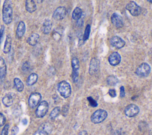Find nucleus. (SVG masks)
I'll return each instance as SVG.
<instances>
[{"mask_svg":"<svg viewBox=\"0 0 152 135\" xmlns=\"http://www.w3.org/2000/svg\"><path fill=\"white\" fill-rule=\"evenodd\" d=\"M57 89L61 96L64 98H69L71 94V88L70 83L66 81H62L58 83Z\"/></svg>","mask_w":152,"mask_h":135,"instance_id":"f03ea898","label":"nucleus"},{"mask_svg":"<svg viewBox=\"0 0 152 135\" xmlns=\"http://www.w3.org/2000/svg\"><path fill=\"white\" fill-rule=\"evenodd\" d=\"M22 70L23 72H29L30 65H29V63L28 62H25L23 64V65L22 66Z\"/></svg>","mask_w":152,"mask_h":135,"instance_id":"c756f323","label":"nucleus"},{"mask_svg":"<svg viewBox=\"0 0 152 135\" xmlns=\"http://www.w3.org/2000/svg\"><path fill=\"white\" fill-rule=\"evenodd\" d=\"M108 94L112 98H115L116 97V92L115 89H109V92H108Z\"/></svg>","mask_w":152,"mask_h":135,"instance_id":"473e14b6","label":"nucleus"},{"mask_svg":"<svg viewBox=\"0 0 152 135\" xmlns=\"http://www.w3.org/2000/svg\"><path fill=\"white\" fill-rule=\"evenodd\" d=\"M111 22L114 24V26L117 28H121L124 25V22L122 17L116 13H114L112 14Z\"/></svg>","mask_w":152,"mask_h":135,"instance_id":"f8f14e48","label":"nucleus"},{"mask_svg":"<svg viewBox=\"0 0 152 135\" xmlns=\"http://www.w3.org/2000/svg\"><path fill=\"white\" fill-rule=\"evenodd\" d=\"M5 123V117L2 113H0V128L4 125Z\"/></svg>","mask_w":152,"mask_h":135,"instance_id":"7c9ffc66","label":"nucleus"},{"mask_svg":"<svg viewBox=\"0 0 152 135\" xmlns=\"http://www.w3.org/2000/svg\"><path fill=\"white\" fill-rule=\"evenodd\" d=\"M67 10L64 7H59L53 13V18L56 20H61L66 16Z\"/></svg>","mask_w":152,"mask_h":135,"instance_id":"9b49d317","label":"nucleus"},{"mask_svg":"<svg viewBox=\"0 0 152 135\" xmlns=\"http://www.w3.org/2000/svg\"><path fill=\"white\" fill-rule=\"evenodd\" d=\"M107 83L110 86H115L118 83V79L114 76H109L107 78Z\"/></svg>","mask_w":152,"mask_h":135,"instance_id":"393cba45","label":"nucleus"},{"mask_svg":"<svg viewBox=\"0 0 152 135\" xmlns=\"http://www.w3.org/2000/svg\"><path fill=\"white\" fill-rule=\"evenodd\" d=\"M148 2H149V3H152V1H151V0H149Z\"/></svg>","mask_w":152,"mask_h":135,"instance_id":"58836bf2","label":"nucleus"},{"mask_svg":"<svg viewBox=\"0 0 152 135\" xmlns=\"http://www.w3.org/2000/svg\"><path fill=\"white\" fill-rule=\"evenodd\" d=\"M49 108L48 103L45 101H42L36 110V115L38 118L44 117L47 113Z\"/></svg>","mask_w":152,"mask_h":135,"instance_id":"423d86ee","label":"nucleus"},{"mask_svg":"<svg viewBox=\"0 0 152 135\" xmlns=\"http://www.w3.org/2000/svg\"><path fill=\"white\" fill-rule=\"evenodd\" d=\"M39 39V35L36 33H32V34L28 38L27 43L31 46H35Z\"/></svg>","mask_w":152,"mask_h":135,"instance_id":"6ab92c4d","label":"nucleus"},{"mask_svg":"<svg viewBox=\"0 0 152 135\" xmlns=\"http://www.w3.org/2000/svg\"><path fill=\"white\" fill-rule=\"evenodd\" d=\"M14 95L12 93H9V94H6L3 98V104L7 107H9L11 106L14 102Z\"/></svg>","mask_w":152,"mask_h":135,"instance_id":"2eb2a0df","label":"nucleus"},{"mask_svg":"<svg viewBox=\"0 0 152 135\" xmlns=\"http://www.w3.org/2000/svg\"><path fill=\"white\" fill-rule=\"evenodd\" d=\"M108 61L109 64H110L111 65L115 66L120 63L121 61V57L118 53L114 52L109 55Z\"/></svg>","mask_w":152,"mask_h":135,"instance_id":"4468645a","label":"nucleus"},{"mask_svg":"<svg viewBox=\"0 0 152 135\" xmlns=\"http://www.w3.org/2000/svg\"><path fill=\"white\" fill-rule=\"evenodd\" d=\"M25 7H26V10L29 13H33L36 10V5L34 1L33 0H27L25 4Z\"/></svg>","mask_w":152,"mask_h":135,"instance_id":"a211bd4d","label":"nucleus"},{"mask_svg":"<svg viewBox=\"0 0 152 135\" xmlns=\"http://www.w3.org/2000/svg\"><path fill=\"white\" fill-rule=\"evenodd\" d=\"M125 95V88L124 86H121L120 88V97L121 98H124Z\"/></svg>","mask_w":152,"mask_h":135,"instance_id":"c9c22d12","label":"nucleus"},{"mask_svg":"<svg viewBox=\"0 0 152 135\" xmlns=\"http://www.w3.org/2000/svg\"><path fill=\"white\" fill-rule=\"evenodd\" d=\"M126 9L133 16H138L141 13V8L134 1L128 3L126 5Z\"/></svg>","mask_w":152,"mask_h":135,"instance_id":"39448f33","label":"nucleus"},{"mask_svg":"<svg viewBox=\"0 0 152 135\" xmlns=\"http://www.w3.org/2000/svg\"><path fill=\"white\" fill-rule=\"evenodd\" d=\"M9 128H10V125L7 124L6 125H5V126L4 127L2 132H1V135H8V130H9Z\"/></svg>","mask_w":152,"mask_h":135,"instance_id":"c85d7f7f","label":"nucleus"},{"mask_svg":"<svg viewBox=\"0 0 152 135\" xmlns=\"http://www.w3.org/2000/svg\"><path fill=\"white\" fill-rule=\"evenodd\" d=\"M108 116V113L104 109H99L96 110L91 116V121L93 123L98 124L104 122Z\"/></svg>","mask_w":152,"mask_h":135,"instance_id":"7ed1b4c3","label":"nucleus"},{"mask_svg":"<svg viewBox=\"0 0 152 135\" xmlns=\"http://www.w3.org/2000/svg\"><path fill=\"white\" fill-rule=\"evenodd\" d=\"M11 43H12V39L10 35H7L5 42L4 44V47L3 49V52L5 54H7L8 53H10L11 48Z\"/></svg>","mask_w":152,"mask_h":135,"instance_id":"412c9836","label":"nucleus"},{"mask_svg":"<svg viewBox=\"0 0 152 135\" xmlns=\"http://www.w3.org/2000/svg\"><path fill=\"white\" fill-rule=\"evenodd\" d=\"M13 20V6L12 1L6 0L3 6V20L5 24H8Z\"/></svg>","mask_w":152,"mask_h":135,"instance_id":"f257e3e1","label":"nucleus"},{"mask_svg":"<svg viewBox=\"0 0 152 135\" xmlns=\"http://www.w3.org/2000/svg\"><path fill=\"white\" fill-rule=\"evenodd\" d=\"M82 10L80 8L76 7L74 10L73 14H72V18L73 19L75 20H79L82 16Z\"/></svg>","mask_w":152,"mask_h":135,"instance_id":"b1692460","label":"nucleus"},{"mask_svg":"<svg viewBox=\"0 0 152 135\" xmlns=\"http://www.w3.org/2000/svg\"><path fill=\"white\" fill-rule=\"evenodd\" d=\"M38 76L36 73H32L29 76V77L27 79L26 83L28 86H32L34 85L35 83L38 81Z\"/></svg>","mask_w":152,"mask_h":135,"instance_id":"4be33fe9","label":"nucleus"},{"mask_svg":"<svg viewBox=\"0 0 152 135\" xmlns=\"http://www.w3.org/2000/svg\"><path fill=\"white\" fill-rule=\"evenodd\" d=\"M100 68V61L96 58H93L90 63L89 73L90 75H95L96 74Z\"/></svg>","mask_w":152,"mask_h":135,"instance_id":"9d476101","label":"nucleus"},{"mask_svg":"<svg viewBox=\"0 0 152 135\" xmlns=\"http://www.w3.org/2000/svg\"><path fill=\"white\" fill-rule=\"evenodd\" d=\"M87 101H89V104L91 107H96L98 106L97 102H96V101L93 98L90 97H87Z\"/></svg>","mask_w":152,"mask_h":135,"instance_id":"cd10ccee","label":"nucleus"},{"mask_svg":"<svg viewBox=\"0 0 152 135\" xmlns=\"http://www.w3.org/2000/svg\"><path fill=\"white\" fill-rule=\"evenodd\" d=\"M25 31H26V26L24 22L21 21L19 22L18 26L16 30V35L18 38H21L24 35Z\"/></svg>","mask_w":152,"mask_h":135,"instance_id":"dca6fc26","label":"nucleus"},{"mask_svg":"<svg viewBox=\"0 0 152 135\" xmlns=\"http://www.w3.org/2000/svg\"><path fill=\"white\" fill-rule=\"evenodd\" d=\"M140 111L138 106L135 104H130L125 109V114L128 117H134L136 116Z\"/></svg>","mask_w":152,"mask_h":135,"instance_id":"1a4fd4ad","label":"nucleus"},{"mask_svg":"<svg viewBox=\"0 0 152 135\" xmlns=\"http://www.w3.org/2000/svg\"><path fill=\"white\" fill-rule=\"evenodd\" d=\"M111 44L115 48L120 49L123 48L125 45V42L120 37L114 36L110 39Z\"/></svg>","mask_w":152,"mask_h":135,"instance_id":"ddd939ff","label":"nucleus"},{"mask_svg":"<svg viewBox=\"0 0 152 135\" xmlns=\"http://www.w3.org/2000/svg\"><path fill=\"white\" fill-rule=\"evenodd\" d=\"M5 32V27L4 25L1 26V29H0V44L1 43V42L3 41V37H4V34Z\"/></svg>","mask_w":152,"mask_h":135,"instance_id":"2f4dec72","label":"nucleus"},{"mask_svg":"<svg viewBox=\"0 0 152 135\" xmlns=\"http://www.w3.org/2000/svg\"><path fill=\"white\" fill-rule=\"evenodd\" d=\"M7 73V66L4 58L0 57V79L4 78Z\"/></svg>","mask_w":152,"mask_h":135,"instance_id":"aec40b11","label":"nucleus"},{"mask_svg":"<svg viewBox=\"0 0 152 135\" xmlns=\"http://www.w3.org/2000/svg\"><path fill=\"white\" fill-rule=\"evenodd\" d=\"M14 86L18 92H22L24 89V85L22 80L19 78H15L14 79Z\"/></svg>","mask_w":152,"mask_h":135,"instance_id":"5701e85b","label":"nucleus"},{"mask_svg":"<svg viewBox=\"0 0 152 135\" xmlns=\"http://www.w3.org/2000/svg\"><path fill=\"white\" fill-rule=\"evenodd\" d=\"M79 135H88V134L86 130H83L79 133Z\"/></svg>","mask_w":152,"mask_h":135,"instance_id":"4c0bfd02","label":"nucleus"},{"mask_svg":"<svg viewBox=\"0 0 152 135\" xmlns=\"http://www.w3.org/2000/svg\"><path fill=\"white\" fill-rule=\"evenodd\" d=\"M68 110H69V107H67V105H65L63 108V114L64 115H66V114L68 113Z\"/></svg>","mask_w":152,"mask_h":135,"instance_id":"e433bc0d","label":"nucleus"},{"mask_svg":"<svg viewBox=\"0 0 152 135\" xmlns=\"http://www.w3.org/2000/svg\"><path fill=\"white\" fill-rule=\"evenodd\" d=\"M52 28V22L49 19H46L43 24V28H42V31L45 35H48L51 32Z\"/></svg>","mask_w":152,"mask_h":135,"instance_id":"f3484780","label":"nucleus"},{"mask_svg":"<svg viewBox=\"0 0 152 135\" xmlns=\"http://www.w3.org/2000/svg\"><path fill=\"white\" fill-rule=\"evenodd\" d=\"M19 132V128L17 126H14L11 130V135H16Z\"/></svg>","mask_w":152,"mask_h":135,"instance_id":"f704fd0d","label":"nucleus"},{"mask_svg":"<svg viewBox=\"0 0 152 135\" xmlns=\"http://www.w3.org/2000/svg\"><path fill=\"white\" fill-rule=\"evenodd\" d=\"M33 135H48V133L44 130H39Z\"/></svg>","mask_w":152,"mask_h":135,"instance_id":"72a5a7b5","label":"nucleus"},{"mask_svg":"<svg viewBox=\"0 0 152 135\" xmlns=\"http://www.w3.org/2000/svg\"><path fill=\"white\" fill-rule=\"evenodd\" d=\"M90 29H91L90 25L87 24L86 29H85V30H84V35H83V39L84 41H86L89 39L90 34Z\"/></svg>","mask_w":152,"mask_h":135,"instance_id":"bb28decb","label":"nucleus"},{"mask_svg":"<svg viewBox=\"0 0 152 135\" xmlns=\"http://www.w3.org/2000/svg\"><path fill=\"white\" fill-rule=\"evenodd\" d=\"M71 65L73 68V79L74 82L78 80L79 77V70L80 68V62L79 59L74 57L71 60Z\"/></svg>","mask_w":152,"mask_h":135,"instance_id":"6e6552de","label":"nucleus"},{"mask_svg":"<svg viewBox=\"0 0 152 135\" xmlns=\"http://www.w3.org/2000/svg\"><path fill=\"white\" fill-rule=\"evenodd\" d=\"M151 71V67L149 64L143 63L141 64L136 70V74L139 77L145 78L147 77L150 74Z\"/></svg>","mask_w":152,"mask_h":135,"instance_id":"20e7f679","label":"nucleus"},{"mask_svg":"<svg viewBox=\"0 0 152 135\" xmlns=\"http://www.w3.org/2000/svg\"><path fill=\"white\" fill-rule=\"evenodd\" d=\"M42 99V96L38 92L32 93L30 95L28 100V104L30 108H34L38 106Z\"/></svg>","mask_w":152,"mask_h":135,"instance_id":"0eeeda50","label":"nucleus"},{"mask_svg":"<svg viewBox=\"0 0 152 135\" xmlns=\"http://www.w3.org/2000/svg\"><path fill=\"white\" fill-rule=\"evenodd\" d=\"M60 113V108L56 107L53 109V110L50 114V118L51 120H54L58 116Z\"/></svg>","mask_w":152,"mask_h":135,"instance_id":"a878e982","label":"nucleus"}]
</instances>
